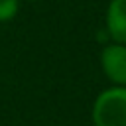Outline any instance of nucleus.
Returning <instances> with one entry per match:
<instances>
[{
  "mask_svg": "<svg viewBox=\"0 0 126 126\" xmlns=\"http://www.w3.org/2000/svg\"><path fill=\"white\" fill-rule=\"evenodd\" d=\"M22 0H0V24L12 22L18 16Z\"/></svg>",
  "mask_w": 126,
  "mask_h": 126,
  "instance_id": "nucleus-4",
  "label": "nucleus"
},
{
  "mask_svg": "<svg viewBox=\"0 0 126 126\" xmlns=\"http://www.w3.org/2000/svg\"><path fill=\"white\" fill-rule=\"evenodd\" d=\"M94 126H126V87H110L93 102Z\"/></svg>",
  "mask_w": 126,
  "mask_h": 126,
  "instance_id": "nucleus-1",
  "label": "nucleus"
},
{
  "mask_svg": "<svg viewBox=\"0 0 126 126\" xmlns=\"http://www.w3.org/2000/svg\"><path fill=\"white\" fill-rule=\"evenodd\" d=\"M106 32L110 41L126 45V0H110L106 6Z\"/></svg>",
  "mask_w": 126,
  "mask_h": 126,
  "instance_id": "nucleus-3",
  "label": "nucleus"
},
{
  "mask_svg": "<svg viewBox=\"0 0 126 126\" xmlns=\"http://www.w3.org/2000/svg\"><path fill=\"white\" fill-rule=\"evenodd\" d=\"M26 2H35V0H26Z\"/></svg>",
  "mask_w": 126,
  "mask_h": 126,
  "instance_id": "nucleus-5",
  "label": "nucleus"
},
{
  "mask_svg": "<svg viewBox=\"0 0 126 126\" xmlns=\"http://www.w3.org/2000/svg\"><path fill=\"white\" fill-rule=\"evenodd\" d=\"M100 69L112 87H126V45L110 41L100 51Z\"/></svg>",
  "mask_w": 126,
  "mask_h": 126,
  "instance_id": "nucleus-2",
  "label": "nucleus"
}]
</instances>
